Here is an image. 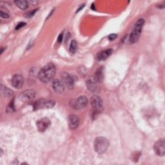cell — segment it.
I'll return each instance as SVG.
<instances>
[{"label": "cell", "instance_id": "cell-19", "mask_svg": "<svg viewBox=\"0 0 165 165\" xmlns=\"http://www.w3.org/2000/svg\"><path fill=\"white\" fill-rule=\"evenodd\" d=\"M77 45L76 41L75 40H72L71 43V45H70V51L72 53H74L77 50Z\"/></svg>", "mask_w": 165, "mask_h": 165}, {"label": "cell", "instance_id": "cell-25", "mask_svg": "<svg viewBox=\"0 0 165 165\" xmlns=\"http://www.w3.org/2000/svg\"><path fill=\"white\" fill-rule=\"evenodd\" d=\"M62 40H63V34L60 35V36L58 37V41L59 43H61V41H62Z\"/></svg>", "mask_w": 165, "mask_h": 165}, {"label": "cell", "instance_id": "cell-7", "mask_svg": "<svg viewBox=\"0 0 165 165\" xmlns=\"http://www.w3.org/2000/svg\"><path fill=\"white\" fill-rule=\"evenodd\" d=\"M90 103L92 108L95 111H100L103 108V101L98 95H93L90 99Z\"/></svg>", "mask_w": 165, "mask_h": 165}, {"label": "cell", "instance_id": "cell-11", "mask_svg": "<svg viewBox=\"0 0 165 165\" xmlns=\"http://www.w3.org/2000/svg\"><path fill=\"white\" fill-rule=\"evenodd\" d=\"M52 87L55 92L60 94L64 92L65 84L60 79H55L52 82Z\"/></svg>", "mask_w": 165, "mask_h": 165}, {"label": "cell", "instance_id": "cell-1", "mask_svg": "<svg viewBox=\"0 0 165 165\" xmlns=\"http://www.w3.org/2000/svg\"><path fill=\"white\" fill-rule=\"evenodd\" d=\"M56 74V67L52 63H49L41 68L38 74L39 79L43 82L51 81Z\"/></svg>", "mask_w": 165, "mask_h": 165}, {"label": "cell", "instance_id": "cell-16", "mask_svg": "<svg viewBox=\"0 0 165 165\" xmlns=\"http://www.w3.org/2000/svg\"><path fill=\"white\" fill-rule=\"evenodd\" d=\"M15 3L18 6V8L22 10H26L27 8L29 7V2L27 1H21V0H19V1H15Z\"/></svg>", "mask_w": 165, "mask_h": 165}, {"label": "cell", "instance_id": "cell-14", "mask_svg": "<svg viewBox=\"0 0 165 165\" xmlns=\"http://www.w3.org/2000/svg\"><path fill=\"white\" fill-rule=\"evenodd\" d=\"M87 87L88 90L92 92H94L96 90V88H97V81H96L95 78L90 77L87 80Z\"/></svg>", "mask_w": 165, "mask_h": 165}, {"label": "cell", "instance_id": "cell-23", "mask_svg": "<svg viewBox=\"0 0 165 165\" xmlns=\"http://www.w3.org/2000/svg\"><path fill=\"white\" fill-rule=\"evenodd\" d=\"M25 25H26V23H25L21 22V23H19V24L17 25V26H16V30H18V29H21V28H22V27H23V26H25Z\"/></svg>", "mask_w": 165, "mask_h": 165}, {"label": "cell", "instance_id": "cell-10", "mask_svg": "<svg viewBox=\"0 0 165 165\" xmlns=\"http://www.w3.org/2000/svg\"><path fill=\"white\" fill-rule=\"evenodd\" d=\"M23 77L20 74H16L12 77V84L16 88H21L23 85Z\"/></svg>", "mask_w": 165, "mask_h": 165}, {"label": "cell", "instance_id": "cell-22", "mask_svg": "<svg viewBox=\"0 0 165 165\" xmlns=\"http://www.w3.org/2000/svg\"><path fill=\"white\" fill-rule=\"evenodd\" d=\"M1 16L3 18H9V15L6 12H3V10H1Z\"/></svg>", "mask_w": 165, "mask_h": 165}, {"label": "cell", "instance_id": "cell-5", "mask_svg": "<svg viewBox=\"0 0 165 165\" xmlns=\"http://www.w3.org/2000/svg\"><path fill=\"white\" fill-rule=\"evenodd\" d=\"M87 105H88V100L87 97L85 95H81L80 96V97H79L74 102V107L76 109L81 110V109L85 108Z\"/></svg>", "mask_w": 165, "mask_h": 165}, {"label": "cell", "instance_id": "cell-13", "mask_svg": "<svg viewBox=\"0 0 165 165\" xmlns=\"http://www.w3.org/2000/svg\"><path fill=\"white\" fill-rule=\"evenodd\" d=\"M64 84L69 88H72L74 87L73 77L67 73H63L62 75Z\"/></svg>", "mask_w": 165, "mask_h": 165}, {"label": "cell", "instance_id": "cell-2", "mask_svg": "<svg viewBox=\"0 0 165 165\" xmlns=\"http://www.w3.org/2000/svg\"><path fill=\"white\" fill-rule=\"evenodd\" d=\"M144 24H145V20L143 19L139 20L135 23L134 26V29L129 37V41L131 43H135L138 41L140 35L141 34L142 29Z\"/></svg>", "mask_w": 165, "mask_h": 165}, {"label": "cell", "instance_id": "cell-4", "mask_svg": "<svg viewBox=\"0 0 165 165\" xmlns=\"http://www.w3.org/2000/svg\"><path fill=\"white\" fill-rule=\"evenodd\" d=\"M55 102L53 100H39L37 101L34 105V110L39 109H45V108H52L55 105Z\"/></svg>", "mask_w": 165, "mask_h": 165}, {"label": "cell", "instance_id": "cell-15", "mask_svg": "<svg viewBox=\"0 0 165 165\" xmlns=\"http://www.w3.org/2000/svg\"><path fill=\"white\" fill-rule=\"evenodd\" d=\"M112 49H108L104 51H101L100 53L98 55V60L100 61H104L106 60L112 53Z\"/></svg>", "mask_w": 165, "mask_h": 165}, {"label": "cell", "instance_id": "cell-24", "mask_svg": "<svg viewBox=\"0 0 165 165\" xmlns=\"http://www.w3.org/2000/svg\"><path fill=\"white\" fill-rule=\"evenodd\" d=\"M116 37H117V35L116 34H111L108 36V38L111 41H112V40L115 39Z\"/></svg>", "mask_w": 165, "mask_h": 165}, {"label": "cell", "instance_id": "cell-3", "mask_svg": "<svg viewBox=\"0 0 165 165\" xmlns=\"http://www.w3.org/2000/svg\"><path fill=\"white\" fill-rule=\"evenodd\" d=\"M109 146V142L106 138L99 137L94 141V148L95 152L99 154H104Z\"/></svg>", "mask_w": 165, "mask_h": 165}, {"label": "cell", "instance_id": "cell-9", "mask_svg": "<svg viewBox=\"0 0 165 165\" xmlns=\"http://www.w3.org/2000/svg\"><path fill=\"white\" fill-rule=\"evenodd\" d=\"M36 125L38 130L40 132H44L49 127L50 125V121L48 118L44 117L38 120Z\"/></svg>", "mask_w": 165, "mask_h": 165}, {"label": "cell", "instance_id": "cell-20", "mask_svg": "<svg viewBox=\"0 0 165 165\" xmlns=\"http://www.w3.org/2000/svg\"><path fill=\"white\" fill-rule=\"evenodd\" d=\"M37 9H34L33 10H31V11H30L29 12H27L26 14H25V17L26 18H29L32 17L34 15V14L37 12Z\"/></svg>", "mask_w": 165, "mask_h": 165}, {"label": "cell", "instance_id": "cell-6", "mask_svg": "<svg viewBox=\"0 0 165 165\" xmlns=\"http://www.w3.org/2000/svg\"><path fill=\"white\" fill-rule=\"evenodd\" d=\"M36 92L32 90H27L23 92L20 95V99L23 102H28L33 100L35 97Z\"/></svg>", "mask_w": 165, "mask_h": 165}, {"label": "cell", "instance_id": "cell-12", "mask_svg": "<svg viewBox=\"0 0 165 165\" xmlns=\"http://www.w3.org/2000/svg\"><path fill=\"white\" fill-rule=\"evenodd\" d=\"M68 125L71 129H76L79 125V118L76 115H71L68 119Z\"/></svg>", "mask_w": 165, "mask_h": 165}, {"label": "cell", "instance_id": "cell-18", "mask_svg": "<svg viewBox=\"0 0 165 165\" xmlns=\"http://www.w3.org/2000/svg\"><path fill=\"white\" fill-rule=\"evenodd\" d=\"M103 71H102V68H100L99 70H98V71L96 72L95 74V79L96 80V81L98 82V81H101L103 79Z\"/></svg>", "mask_w": 165, "mask_h": 165}, {"label": "cell", "instance_id": "cell-21", "mask_svg": "<svg viewBox=\"0 0 165 165\" xmlns=\"http://www.w3.org/2000/svg\"><path fill=\"white\" fill-rule=\"evenodd\" d=\"M15 110V107H14V101H11L7 108V111L9 112H12Z\"/></svg>", "mask_w": 165, "mask_h": 165}, {"label": "cell", "instance_id": "cell-17", "mask_svg": "<svg viewBox=\"0 0 165 165\" xmlns=\"http://www.w3.org/2000/svg\"><path fill=\"white\" fill-rule=\"evenodd\" d=\"M1 92L2 94L5 96V97H11V96L13 95V91L10 89H9V88L4 87L3 85H2V88H1Z\"/></svg>", "mask_w": 165, "mask_h": 165}, {"label": "cell", "instance_id": "cell-8", "mask_svg": "<svg viewBox=\"0 0 165 165\" xmlns=\"http://www.w3.org/2000/svg\"><path fill=\"white\" fill-rule=\"evenodd\" d=\"M164 140L160 139L157 141L154 145V151L157 155L159 156H163L165 154V146Z\"/></svg>", "mask_w": 165, "mask_h": 165}, {"label": "cell", "instance_id": "cell-26", "mask_svg": "<svg viewBox=\"0 0 165 165\" xmlns=\"http://www.w3.org/2000/svg\"><path fill=\"white\" fill-rule=\"evenodd\" d=\"M29 3H31L32 5H35L37 4V1H30V2H29Z\"/></svg>", "mask_w": 165, "mask_h": 165}]
</instances>
